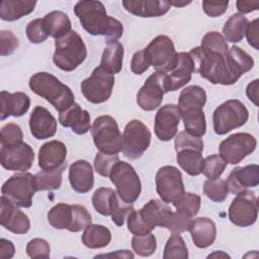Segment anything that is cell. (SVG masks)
<instances>
[{
    "instance_id": "4fadbf2b",
    "label": "cell",
    "mask_w": 259,
    "mask_h": 259,
    "mask_svg": "<svg viewBox=\"0 0 259 259\" xmlns=\"http://www.w3.org/2000/svg\"><path fill=\"white\" fill-rule=\"evenodd\" d=\"M122 153L130 160L143 156L151 143V132L139 119L131 120L123 131Z\"/></svg>"
},
{
    "instance_id": "ab89813d",
    "label": "cell",
    "mask_w": 259,
    "mask_h": 259,
    "mask_svg": "<svg viewBox=\"0 0 259 259\" xmlns=\"http://www.w3.org/2000/svg\"><path fill=\"white\" fill-rule=\"evenodd\" d=\"M164 259H187L188 250L184 243L183 238L179 234H173L166 242L164 253Z\"/></svg>"
},
{
    "instance_id": "9f6ffc18",
    "label": "cell",
    "mask_w": 259,
    "mask_h": 259,
    "mask_svg": "<svg viewBox=\"0 0 259 259\" xmlns=\"http://www.w3.org/2000/svg\"><path fill=\"white\" fill-rule=\"evenodd\" d=\"M229 1L225 2H211V1H202V8L206 15L210 17H219L223 15L228 9Z\"/></svg>"
},
{
    "instance_id": "3957f363",
    "label": "cell",
    "mask_w": 259,
    "mask_h": 259,
    "mask_svg": "<svg viewBox=\"0 0 259 259\" xmlns=\"http://www.w3.org/2000/svg\"><path fill=\"white\" fill-rule=\"evenodd\" d=\"M206 102V93L203 88L191 85L184 88L178 98V109L183 119L185 132L194 136L202 137L206 131L203 106Z\"/></svg>"
},
{
    "instance_id": "f1b7e54d",
    "label": "cell",
    "mask_w": 259,
    "mask_h": 259,
    "mask_svg": "<svg viewBox=\"0 0 259 259\" xmlns=\"http://www.w3.org/2000/svg\"><path fill=\"white\" fill-rule=\"evenodd\" d=\"M139 212L143 221L155 229L156 227L163 228L172 210L163 200L150 199Z\"/></svg>"
},
{
    "instance_id": "f5cc1de1",
    "label": "cell",
    "mask_w": 259,
    "mask_h": 259,
    "mask_svg": "<svg viewBox=\"0 0 259 259\" xmlns=\"http://www.w3.org/2000/svg\"><path fill=\"white\" fill-rule=\"evenodd\" d=\"M51 248L49 243L40 238H34L30 240L26 245V253L27 255L34 258H49L50 257Z\"/></svg>"
},
{
    "instance_id": "9a60e30c",
    "label": "cell",
    "mask_w": 259,
    "mask_h": 259,
    "mask_svg": "<svg viewBox=\"0 0 259 259\" xmlns=\"http://www.w3.org/2000/svg\"><path fill=\"white\" fill-rule=\"evenodd\" d=\"M258 217V200L253 191L244 190L237 194L229 207L232 224L246 228L252 226Z\"/></svg>"
},
{
    "instance_id": "d6a6232c",
    "label": "cell",
    "mask_w": 259,
    "mask_h": 259,
    "mask_svg": "<svg viewBox=\"0 0 259 259\" xmlns=\"http://www.w3.org/2000/svg\"><path fill=\"white\" fill-rule=\"evenodd\" d=\"M111 241V233L109 229L102 225L90 224L84 229L82 235V243L90 249H100L106 247Z\"/></svg>"
},
{
    "instance_id": "484cf974",
    "label": "cell",
    "mask_w": 259,
    "mask_h": 259,
    "mask_svg": "<svg viewBox=\"0 0 259 259\" xmlns=\"http://www.w3.org/2000/svg\"><path fill=\"white\" fill-rule=\"evenodd\" d=\"M59 121L63 126L70 127L77 135H84L91 128L89 112L81 108L76 102L59 113Z\"/></svg>"
},
{
    "instance_id": "7402d4cb",
    "label": "cell",
    "mask_w": 259,
    "mask_h": 259,
    "mask_svg": "<svg viewBox=\"0 0 259 259\" xmlns=\"http://www.w3.org/2000/svg\"><path fill=\"white\" fill-rule=\"evenodd\" d=\"M229 191L238 194L249 187L259 184V166L251 164L244 167H237L230 173L226 180Z\"/></svg>"
},
{
    "instance_id": "2e32d148",
    "label": "cell",
    "mask_w": 259,
    "mask_h": 259,
    "mask_svg": "<svg viewBox=\"0 0 259 259\" xmlns=\"http://www.w3.org/2000/svg\"><path fill=\"white\" fill-rule=\"evenodd\" d=\"M166 73L155 72L151 74L137 94L138 105L146 111H152L158 108L166 92L165 88Z\"/></svg>"
},
{
    "instance_id": "94428289",
    "label": "cell",
    "mask_w": 259,
    "mask_h": 259,
    "mask_svg": "<svg viewBox=\"0 0 259 259\" xmlns=\"http://www.w3.org/2000/svg\"><path fill=\"white\" fill-rule=\"evenodd\" d=\"M15 253L14 245L11 241L1 238L0 239V258L1 259H10Z\"/></svg>"
},
{
    "instance_id": "d4e9b609",
    "label": "cell",
    "mask_w": 259,
    "mask_h": 259,
    "mask_svg": "<svg viewBox=\"0 0 259 259\" xmlns=\"http://www.w3.org/2000/svg\"><path fill=\"white\" fill-rule=\"evenodd\" d=\"M69 181L76 192H89L94 185L93 169L90 163L86 160L73 162L69 168Z\"/></svg>"
},
{
    "instance_id": "cb8c5ba5",
    "label": "cell",
    "mask_w": 259,
    "mask_h": 259,
    "mask_svg": "<svg viewBox=\"0 0 259 259\" xmlns=\"http://www.w3.org/2000/svg\"><path fill=\"white\" fill-rule=\"evenodd\" d=\"M123 8L139 17H159L166 14L170 8V1L165 0H123Z\"/></svg>"
},
{
    "instance_id": "8992f818",
    "label": "cell",
    "mask_w": 259,
    "mask_h": 259,
    "mask_svg": "<svg viewBox=\"0 0 259 259\" xmlns=\"http://www.w3.org/2000/svg\"><path fill=\"white\" fill-rule=\"evenodd\" d=\"M91 135L95 147L106 155H117L122 151L123 137L116 120L110 115H100L91 126Z\"/></svg>"
},
{
    "instance_id": "bcb514c9",
    "label": "cell",
    "mask_w": 259,
    "mask_h": 259,
    "mask_svg": "<svg viewBox=\"0 0 259 259\" xmlns=\"http://www.w3.org/2000/svg\"><path fill=\"white\" fill-rule=\"evenodd\" d=\"M192 220L190 217L185 215L179 211H172L165 222L163 228L169 230L172 234H180L186 231H189Z\"/></svg>"
},
{
    "instance_id": "7c38bea8",
    "label": "cell",
    "mask_w": 259,
    "mask_h": 259,
    "mask_svg": "<svg viewBox=\"0 0 259 259\" xmlns=\"http://www.w3.org/2000/svg\"><path fill=\"white\" fill-rule=\"evenodd\" d=\"M155 181L157 193L166 203L174 204L185 193L182 174L174 166L161 167L156 173Z\"/></svg>"
},
{
    "instance_id": "603a6c76",
    "label": "cell",
    "mask_w": 259,
    "mask_h": 259,
    "mask_svg": "<svg viewBox=\"0 0 259 259\" xmlns=\"http://www.w3.org/2000/svg\"><path fill=\"white\" fill-rule=\"evenodd\" d=\"M67 148L61 141L45 143L38 151V166L41 170L51 171L66 164Z\"/></svg>"
},
{
    "instance_id": "11a10c76",
    "label": "cell",
    "mask_w": 259,
    "mask_h": 259,
    "mask_svg": "<svg viewBox=\"0 0 259 259\" xmlns=\"http://www.w3.org/2000/svg\"><path fill=\"white\" fill-rule=\"evenodd\" d=\"M18 38L9 30H1L0 32V55L9 56L18 47Z\"/></svg>"
},
{
    "instance_id": "8fae6325",
    "label": "cell",
    "mask_w": 259,
    "mask_h": 259,
    "mask_svg": "<svg viewBox=\"0 0 259 259\" xmlns=\"http://www.w3.org/2000/svg\"><path fill=\"white\" fill-rule=\"evenodd\" d=\"M113 86L114 76L98 66L81 82V92L87 101L99 104L109 99Z\"/></svg>"
},
{
    "instance_id": "74e56055",
    "label": "cell",
    "mask_w": 259,
    "mask_h": 259,
    "mask_svg": "<svg viewBox=\"0 0 259 259\" xmlns=\"http://www.w3.org/2000/svg\"><path fill=\"white\" fill-rule=\"evenodd\" d=\"M65 168H66V164H64L63 166L55 170H51V171L41 170L37 172L34 175L37 191L59 189L62 184V174Z\"/></svg>"
},
{
    "instance_id": "03108f58",
    "label": "cell",
    "mask_w": 259,
    "mask_h": 259,
    "mask_svg": "<svg viewBox=\"0 0 259 259\" xmlns=\"http://www.w3.org/2000/svg\"><path fill=\"white\" fill-rule=\"evenodd\" d=\"M213 256H223V257H229V255H227V254H225V253H223V252H221V253H218V252H215V253H213V254H210V255H208L207 257L209 258V257H213Z\"/></svg>"
},
{
    "instance_id": "f6af8a7d",
    "label": "cell",
    "mask_w": 259,
    "mask_h": 259,
    "mask_svg": "<svg viewBox=\"0 0 259 259\" xmlns=\"http://www.w3.org/2000/svg\"><path fill=\"white\" fill-rule=\"evenodd\" d=\"M25 32L27 38L32 44L44 42L50 36V32L44 18H35L29 21L26 26Z\"/></svg>"
},
{
    "instance_id": "e575fe53",
    "label": "cell",
    "mask_w": 259,
    "mask_h": 259,
    "mask_svg": "<svg viewBox=\"0 0 259 259\" xmlns=\"http://www.w3.org/2000/svg\"><path fill=\"white\" fill-rule=\"evenodd\" d=\"M44 19L50 32V35L53 36L55 39L65 36L72 30L71 20L69 16L62 11H51L45 15Z\"/></svg>"
},
{
    "instance_id": "f907efd6",
    "label": "cell",
    "mask_w": 259,
    "mask_h": 259,
    "mask_svg": "<svg viewBox=\"0 0 259 259\" xmlns=\"http://www.w3.org/2000/svg\"><path fill=\"white\" fill-rule=\"evenodd\" d=\"M118 161V155H106L99 152L95 156L94 167L99 175L103 177H109L113 165Z\"/></svg>"
},
{
    "instance_id": "680465c9",
    "label": "cell",
    "mask_w": 259,
    "mask_h": 259,
    "mask_svg": "<svg viewBox=\"0 0 259 259\" xmlns=\"http://www.w3.org/2000/svg\"><path fill=\"white\" fill-rule=\"evenodd\" d=\"M258 18H255L251 22L248 23L247 29H246V36L248 44L253 47L255 50H259V39H258Z\"/></svg>"
},
{
    "instance_id": "ba28073f",
    "label": "cell",
    "mask_w": 259,
    "mask_h": 259,
    "mask_svg": "<svg viewBox=\"0 0 259 259\" xmlns=\"http://www.w3.org/2000/svg\"><path fill=\"white\" fill-rule=\"evenodd\" d=\"M149 66L154 67L156 72H171L176 63L178 53L175 50L172 39L164 34L156 36L143 50Z\"/></svg>"
},
{
    "instance_id": "60d3db41",
    "label": "cell",
    "mask_w": 259,
    "mask_h": 259,
    "mask_svg": "<svg viewBox=\"0 0 259 259\" xmlns=\"http://www.w3.org/2000/svg\"><path fill=\"white\" fill-rule=\"evenodd\" d=\"M203 192L210 200L214 202H223L228 196L229 188L224 179H207L203 183Z\"/></svg>"
},
{
    "instance_id": "e7e4bbea",
    "label": "cell",
    "mask_w": 259,
    "mask_h": 259,
    "mask_svg": "<svg viewBox=\"0 0 259 259\" xmlns=\"http://www.w3.org/2000/svg\"><path fill=\"white\" fill-rule=\"evenodd\" d=\"M170 3H171V5H173V6H176V7H181V6H184V5H187V4H189L190 3V1L189 2H185V1H183V2H176V1H170Z\"/></svg>"
},
{
    "instance_id": "be15d7a7",
    "label": "cell",
    "mask_w": 259,
    "mask_h": 259,
    "mask_svg": "<svg viewBox=\"0 0 259 259\" xmlns=\"http://www.w3.org/2000/svg\"><path fill=\"white\" fill-rule=\"evenodd\" d=\"M258 79L253 80L251 83L248 84L246 88V94L248 98L256 105L258 106Z\"/></svg>"
},
{
    "instance_id": "d6986e66",
    "label": "cell",
    "mask_w": 259,
    "mask_h": 259,
    "mask_svg": "<svg viewBox=\"0 0 259 259\" xmlns=\"http://www.w3.org/2000/svg\"><path fill=\"white\" fill-rule=\"evenodd\" d=\"M1 210H0V224L6 230L14 234H25L30 229V222L28 217L18 209L16 205L2 195L0 197Z\"/></svg>"
},
{
    "instance_id": "44dd1931",
    "label": "cell",
    "mask_w": 259,
    "mask_h": 259,
    "mask_svg": "<svg viewBox=\"0 0 259 259\" xmlns=\"http://www.w3.org/2000/svg\"><path fill=\"white\" fill-rule=\"evenodd\" d=\"M30 133L36 140L52 138L57 133V120L45 107L36 106L29 116Z\"/></svg>"
},
{
    "instance_id": "6da1fadb",
    "label": "cell",
    "mask_w": 259,
    "mask_h": 259,
    "mask_svg": "<svg viewBox=\"0 0 259 259\" xmlns=\"http://www.w3.org/2000/svg\"><path fill=\"white\" fill-rule=\"evenodd\" d=\"M74 12L83 28L92 35H103L106 41H111L118 39L123 33L122 23L109 16L100 1H79L74 7Z\"/></svg>"
},
{
    "instance_id": "83f0119b",
    "label": "cell",
    "mask_w": 259,
    "mask_h": 259,
    "mask_svg": "<svg viewBox=\"0 0 259 259\" xmlns=\"http://www.w3.org/2000/svg\"><path fill=\"white\" fill-rule=\"evenodd\" d=\"M189 232L194 245L200 249L212 245L217 238L215 224L207 218H197L192 221Z\"/></svg>"
},
{
    "instance_id": "db71d44e",
    "label": "cell",
    "mask_w": 259,
    "mask_h": 259,
    "mask_svg": "<svg viewBox=\"0 0 259 259\" xmlns=\"http://www.w3.org/2000/svg\"><path fill=\"white\" fill-rule=\"evenodd\" d=\"M126 220H127L128 231L136 236L147 235L154 230L152 227H150L147 223H145L143 221V219L140 215L139 210L138 211L133 210Z\"/></svg>"
},
{
    "instance_id": "ac0fdd59",
    "label": "cell",
    "mask_w": 259,
    "mask_h": 259,
    "mask_svg": "<svg viewBox=\"0 0 259 259\" xmlns=\"http://www.w3.org/2000/svg\"><path fill=\"white\" fill-rule=\"evenodd\" d=\"M180 112L175 104H166L162 106L155 116L154 131L160 141L168 142L176 134L180 121Z\"/></svg>"
},
{
    "instance_id": "f35d334b",
    "label": "cell",
    "mask_w": 259,
    "mask_h": 259,
    "mask_svg": "<svg viewBox=\"0 0 259 259\" xmlns=\"http://www.w3.org/2000/svg\"><path fill=\"white\" fill-rule=\"evenodd\" d=\"M228 56L232 65L241 76L254 67V60L252 57L237 46H233L229 49Z\"/></svg>"
},
{
    "instance_id": "9c48e42d",
    "label": "cell",
    "mask_w": 259,
    "mask_h": 259,
    "mask_svg": "<svg viewBox=\"0 0 259 259\" xmlns=\"http://www.w3.org/2000/svg\"><path fill=\"white\" fill-rule=\"evenodd\" d=\"M249 118L247 107L238 99H229L219 105L212 114L213 130L217 135H226L240 127Z\"/></svg>"
},
{
    "instance_id": "7bdbcfd3",
    "label": "cell",
    "mask_w": 259,
    "mask_h": 259,
    "mask_svg": "<svg viewBox=\"0 0 259 259\" xmlns=\"http://www.w3.org/2000/svg\"><path fill=\"white\" fill-rule=\"evenodd\" d=\"M132 247L133 250L140 256H151L157 249L156 237L151 233L142 236L135 235L132 239Z\"/></svg>"
},
{
    "instance_id": "4316f807",
    "label": "cell",
    "mask_w": 259,
    "mask_h": 259,
    "mask_svg": "<svg viewBox=\"0 0 259 259\" xmlns=\"http://www.w3.org/2000/svg\"><path fill=\"white\" fill-rule=\"evenodd\" d=\"M30 106V98L24 92L9 93L1 91V111L0 119L4 120L8 116L19 117L27 112Z\"/></svg>"
},
{
    "instance_id": "277c9868",
    "label": "cell",
    "mask_w": 259,
    "mask_h": 259,
    "mask_svg": "<svg viewBox=\"0 0 259 259\" xmlns=\"http://www.w3.org/2000/svg\"><path fill=\"white\" fill-rule=\"evenodd\" d=\"M28 85L33 93L49 101L59 113L75 103V96L70 87L50 73H35L30 77Z\"/></svg>"
},
{
    "instance_id": "836d02e7",
    "label": "cell",
    "mask_w": 259,
    "mask_h": 259,
    "mask_svg": "<svg viewBox=\"0 0 259 259\" xmlns=\"http://www.w3.org/2000/svg\"><path fill=\"white\" fill-rule=\"evenodd\" d=\"M74 210L73 204L64 202L57 203L48 212V221L50 225L58 230H70L73 224Z\"/></svg>"
},
{
    "instance_id": "4dcf8cb0",
    "label": "cell",
    "mask_w": 259,
    "mask_h": 259,
    "mask_svg": "<svg viewBox=\"0 0 259 259\" xmlns=\"http://www.w3.org/2000/svg\"><path fill=\"white\" fill-rule=\"evenodd\" d=\"M36 1L29 0H2L0 3V17L2 20L14 21L31 13Z\"/></svg>"
},
{
    "instance_id": "681fc988",
    "label": "cell",
    "mask_w": 259,
    "mask_h": 259,
    "mask_svg": "<svg viewBox=\"0 0 259 259\" xmlns=\"http://www.w3.org/2000/svg\"><path fill=\"white\" fill-rule=\"evenodd\" d=\"M200 47L219 53H227L229 46L223 34L218 31H208L201 39Z\"/></svg>"
},
{
    "instance_id": "6f0895ef",
    "label": "cell",
    "mask_w": 259,
    "mask_h": 259,
    "mask_svg": "<svg viewBox=\"0 0 259 259\" xmlns=\"http://www.w3.org/2000/svg\"><path fill=\"white\" fill-rule=\"evenodd\" d=\"M150 68L143 50L142 51H138L134 54L133 58H132V62H131V70L134 74L136 75H142L144 72H146L148 69Z\"/></svg>"
},
{
    "instance_id": "ee69618b",
    "label": "cell",
    "mask_w": 259,
    "mask_h": 259,
    "mask_svg": "<svg viewBox=\"0 0 259 259\" xmlns=\"http://www.w3.org/2000/svg\"><path fill=\"white\" fill-rule=\"evenodd\" d=\"M200 196L195 193L191 192H185L183 196L176 201L173 205L177 209V211L188 215V217H194L198 213L200 208Z\"/></svg>"
},
{
    "instance_id": "30bf717a",
    "label": "cell",
    "mask_w": 259,
    "mask_h": 259,
    "mask_svg": "<svg viewBox=\"0 0 259 259\" xmlns=\"http://www.w3.org/2000/svg\"><path fill=\"white\" fill-rule=\"evenodd\" d=\"M36 191L35 176L27 172L12 175L1 187L2 195L19 207H29Z\"/></svg>"
},
{
    "instance_id": "c3c4849f",
    "label": "cell",
    "mask_w": 259,
    "mask_h": 259,
    "mask_svg": "<svg viewBox=\"0 0 259 259\" xmlns=\"http://www.w3.org/2000/svg\"><path fill=\"white\" fill-rule=\"evenodd\" d=\"M174 147L176 152L184 149H191V150H196L202 153L203 141L200 138L194 137L186 132H180L175 137Z\"/></svg>"
},
{
    "instance_id": "7dc6e473",
    "label": "cell",
    "mask_w": 259,
    "mask_h": 259,
    "mask_svg": "<svg viewBox=\"0 0 259 259\" xmlns=\"http://www.w3.org/2000/svg\"><path fill=\"white\" fill-rule=\"evenodd\" d=\"M23 134L20 126L16 123H7L2 126L0 132V142L2 146H15L22 143Z\"/></svg>"
},
{
    "instance_id": "91938a15",
    "label": "cell",
    "mask_w": 259,
    "mask_h": 259,
    "mask_svg": "<svg viewBox=\"0 0 259 259\" xmlns=\"http://www.w3.org/2000/svg\"><path fill=\"white\" fill-rule=\"evenodd\" d=\"M133 210L135 208L132 205H119L111 214V220L117 227H121Z\"/></svg>"
},
{
    "instance_id": "7a4b0ae2",
    "label": "cell",
    "mask_w": 259,
    "mask_h": 259,
    "mask_svg": "<svg viewBox=\"0 0 259 259\" xmlns=\"http://www.w3.org/2000/svg\"><path fill=\"white\" fill-rule=\"evenodd\" d=\"M189 55L193 60L195 72L212 84L232 85L241 77L233 68L228 52H213L199 46L192 49Z\"/></svg>"
},
{
    "instance_id": "f546056e",
    "label": "cell",
    "mask_w": 259,
    "mask_h": 259,
    "mask_svg": "<svg viewBox=\"0 0 259 259\" xmlns=\"http://www.w3.org/2000/svg\"><path fill=\"white\" fill-rule=\"evenodd\" d=\"M123 54V46L119 41H107V45L103 50L99 66L112 75L117 74L122 69Z\"/></svg>"
},
{
    "instance_id": "e0dca14e",
    "label": "cell",
    "mask_w": 259,
    "mask_h": 259,
    "mask_svg": "<svg viewBox=\"0 0 259 259\" xmlns=\"http://www.w3.org/2000/svg\"><path fill=\"white\" fill-rule=\"evenodd\" d=\"M33 161V150L24 142L15 146L1 147L0 163L6 170L25 172L31 168Z\"/></svg>"
},
{
    "instance_id": "52a82bcc",
    "label": "cell",
    "mask_w": 259,
    "mask_h": 259,
    "mask_svg": "<svg viewBox=\"0 0 259 259\" xmlns=\"http://www.w3.org/2000/svg\"><path fill=\"white\" fill-rule=\"evenodd\" d=\"M110 181L116 187V192L125 204L134 203L142 191V183L134 167L123 161L116 162L109 174Z\"/></svg>"
},
{
    "instance_id": "5b68a950",
    "label": "cell",
    "mask_w": 259,
    "mask_h": 259,
    "mask_svg": "<svg viewBox=\"0 0 259 259\" xmlns=\"http://www.w3.org/2000/svg\"><path fill=\"white\" fill-rule=\"evenodd\" d=\"M86 57V46L82 37L75 30H71L65 36L55 40L53 61L62 71H74L85 61Z\"/></svg>"
},
{
    "instance_id": "8d00e7d4",
    "label": "cell",
    "mask_w": 259,
    "mask_h": 259,
    "mask_svg": "<svg viewBox=\"0 0 259 259\" xmlns=\"http://www.w3.org/2000/svg\"><path fill=\"white\" fill-rule=\"evenodd\" d=\"M248 19L246 16L240 13L233 14L225 23L223 27V33L226 40L231 42L241 41L246 33L248 26Z\"/></svg>"
},
{
    "instance_id": "816d5d0a",
    "label": "cell",
    "mask_w": 259,
    "mask_h": 259,
    "mask_svg": "<svg viewBox=\"0 0 259 259\" xmlns=\"http://www.w3.org/2000/svg\"><path fill=\"white\" fill-rule=\"evenodd\" d=\"M73 210H74V219H73L72 227L69 231L73 233H77L84 230L87 226H89L92 222V218L89 211L83 205L73 204Z\"/></svg>"
},
{
    "instance_id": "5bb4252c",
    "label": "cell",
    "mask_w": 259,
    "mask_h": 259,
    "mask_svg": "<svg viewBox=\"0 0 259 259\" xmlns=\"http://www.w3.org/2000/svg\"><path fill=\"white\" fill-rule=\"evenodd\" d=\"M256 146L257 141L251 134L236 133L220 144L219 152L227 163L235 165L253 153Z\"/></svg>"
},
{
    "instance_id": "ffe728a7",
    "label": "cell",
    "mask_w": 259,
    "mask_h": 259,
    "mask_svg": "<svg viewBox=\"0 0 259 259\" xmlns=\"http://www.w3.org/2000/svg\"><path fill=\"white\" fill-rule=\"evenodd\" d=\"M195 72L194 63L189 53H178L177 63L170 74H166V92L176 91L185 86L190 80L192 73Z\"/></svg>"
},
{
    "instance_id": "b9f144b4",
    "label": "cell",
    "mask_w": 259,
    "mask_h": 259,
    "mask_svg": "<svg viewBox=\"0 0 259 259\" xmlns=\"http://www.w3.org/2000/svg\"><path fill=\"white\" fill-rule=\"evenodd\" d=\"M227 164L228 163L221 157V155L214 154L207 156L205 159H203L201 173L209 180L220 178V176L224 173Z\"/></svg>"
},
{
    "instance_id": "d590c367",
    "label": "cell",
    "mask_w": 259,
    "mask_h": 259,
    "mask_svg": "<svg viewBox=\"0 0 259 259\" xmlns=\"http://www.w3.org/2000/svg\"><path fill=\"white\" fill-rule=\"evenodd\" d=\"M176 160L181 169L191 176H197L202 171L203 158L201 152L191 149H184L177 152Z\"/></svg>"
},
{
    "instance_id": "6125c7cd",
    "label": "cell",
    "mask_w": 259,
    "mask_h": 259,
    "mask_svg": "<svg viewBox=\"0 0 259 259\" xmlns=\"http://www.w3.org/2000/svg\"><path fill=\"white\" fill-rule=\"evenodd\" d=\"M237 9L239 10L240 14L249 13L251 11L257 10L259 8V1H237Z\"/></svg>"
},
{
    "instance_id": "1f68e13d",
    "label": "cell",
    "mask_w": 259,
    "mask_h": 259,
    "mask_svg": "<svg viewBox=\"0 0 259 259\" xmlns=\"http://www.w3.org/2000/svg\"><path fill=\"white\" fill-rule=\"evenodd\" d=\"M92 204L97 212L102 215H111L119 206L116 192L109 187H100L92 196Z\"/></svg>"
}]
</instances>
